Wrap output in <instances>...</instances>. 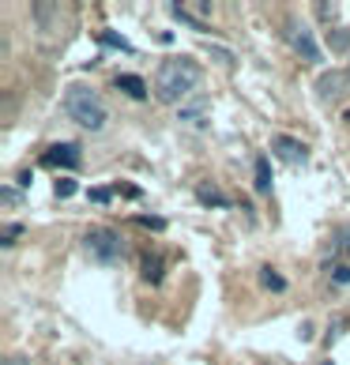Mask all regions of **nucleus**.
I'll return each instance as SVG.
<instances>
[{
	"label": "nucleus",
	"instance_id": "10",
	"mask_svg": "<svg viewBox=\"0 0 350 365\" xmlns=\"http://www.w3.org/2000/svg\"><path fill=\"white\" fill-rule=\"evenodd\" d=\"M257 192L272 196V162L267 158H257Z\"/></svg>",
	"mask_w": 350,
	"mask_h": 365
},
{
	"label": "nucleus",
	"instance_id": "19",
	"mask_svg": "<svg viewBox=\"0 0 350 365\" xmlns=\"http://www.w3.org/2000/svg\"><path fill=\"white\" fill-rule=\"evenodd\" d=\"M136 222L147 230H166V219H158V215H147V219H136Z\"/></svg>",
	"mask_w": 350,
	"mask_h": 365
},
{
	"label": "nucleus",
	"instance_id": "15",
	"mask_svg": "<svg viewBox=\"0 0 350 365\" xmlns=\"http://www.w3.org/2000/svg\"><path fill=\"white\" fill-rule=\"evenodd\" d=\"M331 279L339 282V287H346L350 282V264H331Z\"/></svg>",
	"mask_w": 350,
	"mask_h": 365
},
{
	"label": "nucleus",
	"instance_id": "6",
	"mask_svg": "<svg viewBox=\"0 0 350 365\" xmlns=\"http://www.w3.org/2000/svg\"><path fill=\"white\" fill-rule=\"evenodd\" d=\"M42 166H64V170H76L79 166V147L76 143H57L42 155Z\"/></svg>",
	"mask_w": 350,
	"mask_h": 365
},
{
	"label": "nucleus",
	"instance_id": "9",
	"mask_svg": "<svg viewBox=\"0 0 350 365\" xmlns=\"http://www.w3.org/2000/svg\"><path fill=\"white\" fill-rule=\"evenodd\" d=\"M196 200H200L204 207H226V204H230V200H226L215 185H200V188H196Z\"/></svg>",
	"mask_w": 350,
	"mask_h": 365
},
{
	"label": "nucleus",
	"instance_id": "4",
	"mask_svg": "<svg viewBox=\"0 0 350 365\" xmlns=\"http://www.w3.org/2000/svg\"><path fill=\"white\" fill-rule=\"evenodd\" d=\"M287 42H290V49L298 53V57L305 61V64H320V46H316V38H313V31L302 23V19H290L287 23Z\"/></svg>",
	"mask_w": 350,
	"mask_h": 365
},
{
	"label": "nucleus",
	"instance_id": "18",
	"mask_svg": "<svg viewBox=\"0 0 350 365\" xmlns=\"http://www.w3.org/2000/svg\"><path fill=\"white\" fill-rule=\"evenodd\" d=\"M0 200H4L8 207H16V204H19V188H11V185H4V188H0Z\"/></svg>",
	"mask_w": 350,
	"mask_h": 365
},
{
	"label": "nucleus",
	"instance_id": "14",
	"mask_svg": "<svg viewBox=\"0 0 350 365\" xmlns=\"http://www.w3.org/2000/svg\"><path fill=\"white\" fill-rule=\"evenodd\" d=\"M335 249H339L346 260H350V222H343V226H335Z\"/></svg>",
	"mask_w": 350,
	"mask_h": 365
},
{
	"label": "nucleus",
	"instance_id": "11",
	"mask_svg": "<svg viewBox=\"0 0 350 365\" xmlns=\"http://www.w3.org/2000/svg\"><path fill=\"white\" fill-rule=\"evenodd\" d=\"M260 287L272 290V294H282L287 290V279H282L279 272H272V267H260Z\"/></svg>",
	"mask_w": 350,
	"mask_h": 365
},
{
	"label": "nucleus",
	"instance_id": "7",
	"mask_svg": "<svg viewBox=\"0 0 350 365\" xmlns=\"http://www.w3.org/2000/svg\"><path fill=\"white\" fill-rule=\"evenodd\" d=\"M143 279L151 282V287H158V282L166 279V260L158 252H143Z\"/></svg>",
	"mask_w": 350,
	"mask_h": 365
},
{
	"label": "nucleus",
	"instance_id": "16",
	"mask_svg": "<svg viewBox=\"0 0 350 365\" xmlns=\"http://www.w3.org/2000/svg\"><path fill=\"white\" fill-rule=\"evenodd\" d=\"M76 192H79V188H76V181H72V178L57 181V196H61V200H68V196H76Z\"/></svg>",
	"mask_w": 350,
	"mask_h": 365
},
{
	"label": "nucleus",
	"instance_id": "13",
	"mask_svg": "<svg viewBox=\"0 0 350 365\" xmlns=\"http://www.w3.org/2000/svg\"><path fill=\"white\" fill-rule=\"evenodd\" d=\"M102 46L105 49H120V53H132V46L125 42V38H120L117 31H102Z\"/></svg>",
	"mask_w": 350,
	"mask_h": 365
},
{
	"label": "nucleus",
	"instance_id": "8",
	"mask_svg": "<svg viewBox=\"0 0 350 365\" xmlns=\"http://www.w3.org/2000/svg\"><path fill=\"white\" fill-rule=\"evenodd\" d=\"M117 87L128 94V98H136V102H143L147 98V83L140 76H117Z\"/></svg>",
	"mask_w": 350,
	"mask_h": 365
},
{
	"label": "nucleus",
	"instance_id": "20",
	"mask_svg": "<svg viewBox=\"0 0 350 365\" xmlns=\"http://www.w3.org/2000/svg\"><path fill=\"white\" fill-rule=\"evenodd\" d=\"M350 46V31H335V38H331V49H346Z\"/></svg>",
	"mask_w": 350,
	"mask_h": 365
},
{
	"label": "nucleus",
	"instance_id": "23",
	"mask_svg": "<svg viewBox=\"0 0 350 365\" xmlns=\"http://www.w3.org/2000/svg\"><path fill=\"white\" fill-rule=\"evenodd\" d=\"M0 365H31V361H26L23 354H16V358H4V361H0Z\"/></svg>",
	"mask_w": 350,
	"mask_h": 365
},
{
	"label": "nucleus",
	"instance_id": "1",
	"mask_svg": "<svg viewBox=\"0 0 350 365\" xmlns=\"http://www.w3.org/2000/svg\"><path fill=\"white\" fill-rule=\"evenodd\" d=\"M200 76L204 72H200V64L192 57H170V61H163V68L155 76V94L173 106L200 87Z\"/></svg>",
	"mask_w": 350,
	"mask_h": 365
},
{
	"label": "nucleus",
	"instance_id": "5",
	"mask_svg": "<svg viewBox=\"0 0 350 365\" xmlns=\"http://www.w3.org/2000/svg\"><path fill=\"white\" fill-rule=\"evenodd\" d=\"M272 151L279 155V162H290V166H302V162L309 158V147L302 140H294V136H275Z\"/></svg>",
	"mask_w": 350,
	"mask_h": 365
},
{
	"label": "nucleus",
	"instance_id": "12",
	"mask_svg": "<svg viewBox=\"0 0 350 365\" xmlns=\"http://www.w3.org/2000/svg\"><path fill=\"white\" fill-rule=\"evenodd\" d=\"M316 91L324 94V98H331V94H343V76H339V72H331V76H320Z\"/></svg>",
	"mask_w": 350,
	"mask_h": 365
},
{
	"label": "nucleus",
	"instance_id": "22",
	"mask_svg": "<svg viewBox=\"0 0 350 365\" xmlns=\"http://www.w3.org/2000/svg\"><path fill=\"white\" fill-rule=\"evenodd\" d=\"M185 11H196V16H211V4H181Z\"/></svg>",
	"mask_w": 350,
	"mask_h": 365
},
{
	"label": "nucleus",
	"instance_id": "2",
	"mask_svg": "<svg viewBox=\"0 0 350 365\" xmlns=\"http://www.w3.org/2000/svg\"><path fill=\"white\" fill-rule=\"evenodd\" d=\"M64 110H68V117L76 120L79 128H87V132H98L105 125L102 98L91 87H83V83H72L68 91H64Z\"/></svg>",
	"mask_w": 350,
	"mask_h": 365
},
{
	"label": "nucleus",
	"instance_id": "3",
	"mask_svg": "<svg viewBox=\"0 0 350 365\" xmlns=\"http://www.w3.org/2000/svg\"><path fill=\"white\" fill-rule=\"evenodd\" d=\"M83 249L94 264H117L120 252H125V245H120V234H113V230L105 226H94L91 234L83 237Z\"/></svg>",
	"mask_w": 350,
	"mask_h": 365
},
{
	"label": "nucleus",
	"instance_id": "24",
	"mask_svg": "<svg viewBox=\"0 0 350 365\" xmlns=\"http://www.w3.org/2000/svg\"><path fill=\"white\" fill-rule=\"evenodd\" d=\"M346 83H350V68H346Z\"/></svg>",
	"mask_w": 350,
	"mask_h": 365
},
{
	"label": "nucleus",
	"instance_id": "21",
	"mask_svg": "<svg viewBox=\"0 0 350 365\" xmlns=\"http://www.w3.org/2000/svg\"><path fill=\"white\" fill-rule=\"evenodd\" d=\"M91 200L94 204H110V188H91Z\"/></svg>",
	"mask_w": 350,
	"mask_h": 365
},
{
	"label": "nucleus",
	"instance_id": "25",
	"mask_svg": "<svg viewBox=\"0 0 350 365\" xmlns=\"http://www.w3.org/2000/svg\"><path fill=\"white\" fill-rule=\"evenodd\" d=\"M346 120H350V110H346Z\"/></svg>",
	"mask_w": 350,
	"mask_h": 365
},
{
	"label": "nucleus",
	"instance_id": "17",
	"mask_svg": "<svg viewBox=\"0 0 350 365\" xmlns=\"http://www.w3.org/2000/svg\"><path fill=\"white\" fill-rule=\"evenodd\" d=\"M117 192H120V196H128V200H140V196H143V192H140V185H132V181H120V185H117Z\"/></svg>",
	"mask_w": 350,
	"mask_h": 365
}]
</instances>
